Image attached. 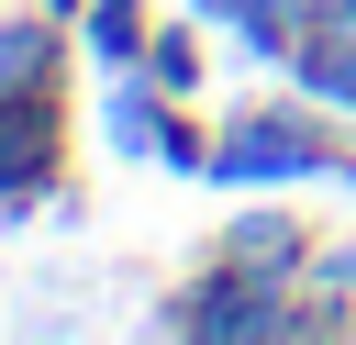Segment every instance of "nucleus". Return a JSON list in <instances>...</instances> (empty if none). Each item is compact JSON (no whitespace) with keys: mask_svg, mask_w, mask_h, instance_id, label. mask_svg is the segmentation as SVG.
I'll return each mask as SVG.
<instances>
[{"mask_svg":"<svg viewBox=\"0 0 356 345\" xmlns=\"http://www.w3.org/2000/svg\"><path fill=\"white\" fill-rule=\"evenodd\" d=\"M211 178H345V156L312 111H245L211 145Z\"/></svg>","mask_w":356,"mask_h":345,"instance_id":"obj_1","label":"nucleus"},{"mask_svg":"<svg viewBox=\"0 0 356 345\" xmlns=\"http://www.w3.org/2000/svg\"><path fill=\"white\" fill-rule=\"evenodd\" d=\"M156 323H189V334H278L289 312H278V289H267V267H222V278H200L189 300H167Z\"/></svg>","mask_w":356,"mask_h":345,"instance_id":"obj_2","label":"nucleus"},{"mask_svg":"<svg viewBox=\"0 0 356 345\" xmlns=\"http://www.w3.org/2000/svg\"><path fill=\"white\" fill-rule=\"evenodd\" d=\"M44 178H56V111H44V89H0V223Z\"/></svg>","mask_w":356,"mask_h":345,"instance_id":"obj_3","label":"nucleus"},{"mask_svg":"<svg viewBox=\"0 0 356 345\" xmlns=\"http://www.w3.org/2000/svg\"><path fill=\"white\" fill-rule=\"evenodd\" d=\"M44 78H56V22L11 11L0 22V89H44Z\"/></svg>","mask_w":356,"mask_h":345,"instance_id":"obj_4","label":"nucleus"},{"mask_svg":"<svg viewBox=\"0 0 356 345\" xmlns=\"http://www.w3.org/2000/svg\"><path fill=\"white\" fill-rule=\"evenodd\" d=\"M100 134H111L122 156H156V145H167V122H156V89H145V78H122V89L100 100Z\"/></svg>","mask_w":356,"mask_h":345,"instance_id":"obj_5","label":"nucleus"},{"mask_svg":"<svg viewBox=\"0 0 356 345\" xmlns=\"http://www.w3.org/2000/svg\"><path fill=\"white\" fill-rule=\"evenodd\" d=\"M78 22H89L100 56H145V11H134V0H78Z\"/></svg>","mask_w":356,"mask_h":345,"instance_id":"obj_6","label":"nucleus"},{"mask_svg":"<svg viewBox=\"0 0 356 345\" xmlns=\"http://www.w3.org/2000/svg\"><path fill=\"white\" fill-rule=\"evenodd\" d=\"M289 256H300V223H278V211L234 223V267H289Z\"/></svg>","mask_w":356,"mask_h":345,"instance_id":"obj_7","label":"nucleus"},{"mask_svg":"<svg viewBox=\"0 0 356 345\" xmlns=\"http://www.w3.org/2000/svg\"><path fill=\"white\" fill-rule=\"evenodd\" d=\"M145 78H156V89H189V78H200L189 33H156V45H145Z\"/></svg>","mask_w":356,"mask_h":345,"instance_id":"obj_8","label":"nucleus"}]
</instances>
